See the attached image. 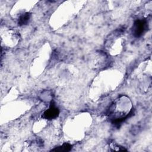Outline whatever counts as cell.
Here are the masks:
<instances>
[{"label": "cell", "mask_w": 152, "mask_h": 152, "mask_svg": "<svg viewBox=\"0 0 152 152\" xmlns=\"http://www.w3.org/2000/svg\"><path fill=\"white\" fill-rule=\"evenodd\" d=\"M132 105L130 99L125 96L118 97L111 105L109 109V116L112 122L119 124L124 121L132 113Z\"/></svg>", "instance_id": "1"}, {"label": "cell", "mask_w": 152, "mask_h": 152, "mask_svg": "<svg viewBox=\"0 0 152 152\" xmlns=\"http://www.w3.org/2000/svg\"><path fill=\"white\" fill-rule=\"evenodd\" d=\"M148 28V23L145 19L136 20L132 27V34L135 37H139L146 31Z\"/></svg>", "instance_id": "2"}, {"label": "cell", "mask_w": 152, "mask_h": 152, "mask_svg": "<svg viewBox=\"0 0 152 152\" xmlns=\"http://www.w3.org/2000/svg\"><path fill=\"white\" fill-rule=\"evenodd\" d=\"M59 114V110L56 107L53 102L51 103L50 106L48 109L45 111L43 114V118L48 120H52L58 116Z\"/></svg>", "instance_id": "3"}, {"label": "cell", "mask_w": 152, "mask_h": 152, "mask_svg": "<svg viewBox=\"0 0 152 152\" xmlns=\"http://www.w3.org/2000/svg\"><path fill=\"white\" fill-rule=\"evenodd\" d=\"M31 18V14L30 12H24L21 14L18 19V24L20 26H24L29 23Z\"/></svg>", "instance_id": "4"}, {"label": "cell", "mask_w": 152, "mask_h": 152, "mask_svg": "<svg viewBox=\"0 0 152 152\" xmlns=\"http://www.w3.org/2000/svg\"><path fill=\"white\" fill-rule=\"evenodd\" d=\"M72 148V145L68 143H64L62 145L59 146L58 147L55 148L54 149L52 150L51 151H60V152H62V151H69L71 150Z\"/></svg>", "instance_id": "5"}]
</instances>
